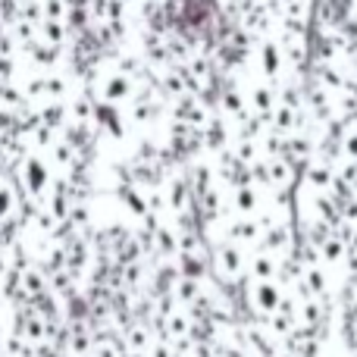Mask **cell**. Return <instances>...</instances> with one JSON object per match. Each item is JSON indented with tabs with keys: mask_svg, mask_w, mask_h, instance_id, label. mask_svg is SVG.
<instances>
[{
	"mask_svg": "<svg viewBox=\"0 0 357 357\" xmlns=\"http://www.w3.org/2000/svg\"><path fill=\"white\" fill-rule=\"evenodd\" d=\"M257 304L264 310H276L279 307V291L273 289V285H264V289L257 291Z\"/></svg>",
	"mask_w": 357,
	"mask_h": 357,
	"instance_id": "obj_1",
	"label": "cell"
},
{
	"mask_svg": "<svg viewBox=\"0 0 357 357\" xmlns=\"http://www.w3.org/2000/svg\"><path fill=\"white\" fill-rule=\"evenodd\" d=\"M94 354L98 357H119V348L113 345V342H100V345L94 348Z\"/></svg>",
	"mask_w": 357,
	"mask_h": 357,
	"instance_id": "obj_2",
	"label": "cell"
},
{
	"mask_svg": "<svg viewBox=\"0 0 357 357\" xmlns=\"http://www.w3.org/2000/svg\"><path fill=\"white\" fill-rule=\"evenodd\" d=\"M348 151H351V154H357V138H351V142H348Z\"/></svg>",
	"mask_w": 357,
	"mask_h": 357,
	"instance_id": "obj_3",
	"label": "cell"
},
{
	"mask_svg": "<svg viewBox=\"0 0 357 357\" xmlns=\"http://www.w3.org/2000/svg\"><path fill=\"white\" fill-rule=\"evenodd\" d=\"M126 357H148V354H144V351H129Z\"/></svg>",
	"mask_w": 357,
	"mask_h": 357,
	"instance_id": "obj_4",
	"label": "cell"
},
{
	"mask_svg": "<svg viewBox=\"0 0 357 357\" xmlns=\"http://www.w3.org/2000/svg\"><path fill=\"white\" fill-rule=\"evenodd\" d=\"M216 357H220V354H216Z\"/></svg>",
	"mask_w": 357,
	"mask_h": 357,
	"instance_id": "obj_5",
	"label": "cell"
}]
</instances>
